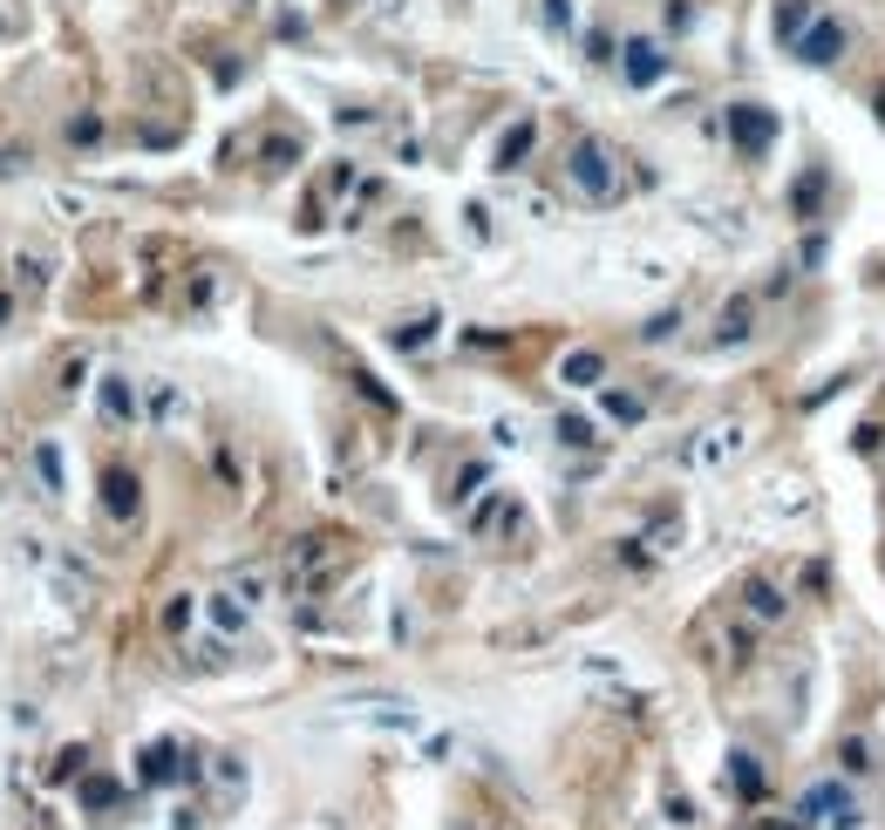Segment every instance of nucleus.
<instances>
[{"mask_svg": "<svg viewBox=\"0 0 885 830\" xmlns=\"http://www.w3.org/2000/svg\"><path fill=\"white\" fill-rule=\"evenodd\" d=\"M743 606L756 613V620H783V599H776V586H763V578H749V586H743Z\"/></svg>", "mask_w": 885, "mask_h": 830, "instance_id": "8", "label": "nucleus"}, {"mask_svg": "<svg viewBox=\"0 0 885 830\" xmlns=\"http://www.w3.org/2000/svg\"><path fill=\"white\" fill-rule=\"evenodd\" d=\"M103 416H110V422H130V416H137V395H130L123 374H110V382H103Z\"/></svg>", "mask_w": 885, "mask_h": 830, "instance_id": "9", "label": "nucleus"}, {"mask_svg": "<svg viewBox=\"0 0 885 830\" xmlns=\"http://www.w3.org/2000/svg\"><path fill=\"white\" fill-rule=\"evenodd\" d=\"M103 505H110V518H137V476L130 470H103Z\"/></svg>", "mask_w": 885, "mask_h": 830, "instance_id": "6", "label": "nucleus"}, {"mask_svg": "<svg viewBox=\"0 0 885 830\" xmlns=\"http://www.w3.org/2000/svg\"><path fill=\"white\" fill-rule=\"evenodd\" d=\"M572 184L593 197V205H606V197H620V157L606 143H593V137H579L572 143Z\"/></svg>", "mask_w": 885, "mask_h": 830, "instance_id": "1", "label": "nucleus"}, {"mask_svg": "<svg viewBox=\"0 0 885 830\" xmlns=\"http://www.w3.org/2000/svg\"><path fill=\"white\" fill-rule=\"evenodd\" d=\"M599 374H606V361L593 355V347H586V355H566V382H572V388H593Z\"/></svg>", "mask_w": 885, "mask_h": 830, "instance_id": "10", "label": "nucleus"}, {"mask_svg": "<svg viewBox=\"0 0 885 830\" xmlns=\"http://www.w3.org/2000/svg\"><path fill=\"white\" fill-rule=\"evenodd\" d=\"M838 48H845V28H838V21H811L804 41H797V55L811 62V68H824V62H838Z\"/></svg>", "mask_w": 885, "mask_h": 830, "instance_id": "3", "label": "nucleus"}, {"mask_svg": "<svg viewBox=\"0 0 885 830\" xmlns=\"http://www.w3.org/2000/svg\"><path fill=\"white\" fill-rule=\"evenodd\" d=\"M811 21H818V8H811V0H783V8H776V35L783 41H804V28H811Z\"/></svg>", "mask_w": 885, "mask_h": 830, "instance_id": "7", "label": "nucleus"}, {"mask_svg": "<svg viewBox=\"0 0 885 830\" xmlns=\"http://www.w3.org/2000/svg\"><path fill=\"white\" fill-rule=\"evenodd\" d=\"M661 75H668V55H661V48H654V41H627V82H661Z\"/></svg>", "mask_w": 885, "mask_h": 830, "instance_id": "4", "label": "nucleus"}, {"mask_svg": "<svg viewBox=\"0 0 885 830\" xmlns=\"http://www.w3.org/2000/svg\"><path fill=\"white\" fill-rule=\"evenodd\" d=\"M347 565V545L341 538H307L293 551V565H287V586L293 592H327V578H334Z\"/></svg>", "mask_w": 885, "mask_h": 830, "instance_id": "2", "label": "nucleus"}, {"mask_svg": "<svg viewBox=\"0 0 885 830\" xmlns=\"http://www.w3.org/2000/svg\"><path fill=\"white\" fill-rule=\"evenodd\" d=\"M524 150H531V123H518V130L504 137V150H497V157H504V170H511V164L524 157Z\"/></svg>", "mask_w": 885, "mask_h": 830, "instance_id": "11", "label": "nucleus"}, {"mask_svg": "<svg viewBox=\"0 0 885 830\" xmlns=\"http://www.w3.org/2000/svg\"><path fill=\"white\" fill-rule=\"evenodd\" d=\"M770 137H776V123H770L763 110H756V103H743V110H736V143L756 157V150H770Z\"/></svg>", "mask_w": 885, "mask_h": 830, "instance_id": "5", "label": "nucleus"}]
</instances>
